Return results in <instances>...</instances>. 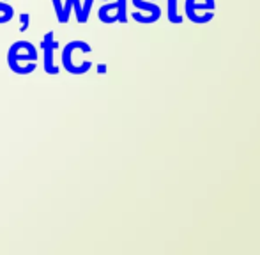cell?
<instances>
[{
  "label": "cell",
  "mask_w": 260,
  "mask_h": 255,
  "mask_svg": "<svg viewBox=\"0 0 260 255\" xmlns=\"http://www.w3.org/2000/svg\"><path fill=\"white\" fill-rule=\"evenodd\" d=\"M9 69L16 75H30L38 66V50L28 41H16L7 52Z\"/></svg>",
  "instance_id": "1"
},
{
  "label": "cell",
  "mask_w": 260,
  "mask_h": 255,
  "mask_svg": "<svg viewBox=\"0 0 260 255\" xmlns=\"http://www.w3.org/2000/svg\"><path fill=\"white\" fill-rule=\"evenodd\" d=\"M53 7H55V14H57L58 23H68L69 16H71V9H75L76 13V20L78 23H87L89 21V14L92 11L94 0H85V4H80V0H66V4L62 6L60 0H52Z\"/></svg>",
  "instance_id": "2"
},
{
  "label": "cell",
  "mask_w": 260,
  "mask_h": 255,
  "mask_svg": "<svg viewBox=\"0 0 260 255\" xmlns=\"http://www.w3.org/2000/svg\"><path fill=\"white\" fill-rule=\"evenodd\" d=\"M78 50V52H83V53H90V45H87L85 41H71L68 43V45L64 46V50H62V66H64V69L68 73H71V75H83V73H87L90 68H92V62L90 60H85L83 64H76L75 62V52Z\"/></svg>",
  "instance_id": "3"
},
{
  "label": "cell",
  "mask_w": 260,
  "mask_h": 255,
  "mask_svg": "<svg viewBox=\"0 0 260 255\" xmlns=\"http://www.w3.org/2000/svg\"><path fill=\"white\" fill-rule=\"evenodd\" d=\"M98 18L100 21L110 25L120 21L126 23L127 21V11H126V0H113V2H106L98 11Z\"/></svg>",
  "instance_id": "4"
},
{
  "label": "cell",
  "mask_w": 260,
  "mask_h": 255,
  "mask_svg": "<svg viewBox=\"0 0 260 255\" xmlns=\"http://www.w3.org/2000/svg\"><path fill=\"white\" fill-rule=\"evenodd\" d=\"M58 48V43L55 41L53 32H46L41 41V50L45 52V71L48 75H58V66L53 64V53Z\"/></svg>",
  "instance_id": "5"
},
{
  "label": "cell",
  "mask_w": 260,
  "mask_h": 255,
  "mask_svg": "<svg viewBox=\"0 0 260 255\" xmlns=\"http://www.w3.org/2000/svg\"><path fill=\"white\" fill-rule=\"evenodd\" d=\"M216 2L214 0H186V16L193 21V23H206L200 18L199 11H214Z\"/></svg>",
  "instance_id": "6"
},
{
  "label": "cell",
  "mask_w": 260,
  "mask_h": 255,
  "mask_svg": "<svg viewBox=\"0 0 260 255\" xmlns=\"http://www.w3.org/2000/svg\"><path fill=\"white\" fill-rule=\"evenodd\" d=\"M133 6L137 7L138 11H144L147 13L142 20V23H154L161 18V7L157 6L156 2H149V0H133Z\"/></svg>",
  "instance_id": "7"
},
{
  "label": "cell",
  "mask_w": 260,
  "mask_h": 255,
  "mask_svg": "<svg viewBox=\"0 0 260 255\" xmlns=\"http://www.w3.org/2000/svg\"><path fill=\"white\" fill-rule=\"evenodd\" d=\"M168 2V7H167V14H168V21L174 25H181L182 23V16L179 14V9H177V4L179 0H167Z\"/></svg>",
  "instance_id": "8"
},
{
  "label": "cell",
  "mask_w": 260,
  "mask_h": 255,
  "mask_svg": "<svg viewBox=\"0 0 260 255\" xmlns=\"http://www.w3.org/2000/svg\"><path fill=\"white\" fill-rule=\"evenodd\" d=\"M14 16V9L11 4L7 2H0V23H9Z\"/></svg>",
  "instance_id": "9"
},
{
  "label": "cell",
  "mask_w": 260,
  "mask_h": 255,
  "mask_svg": "<svg viewBox=\"0 0 260 255\" xmlns=\"http://www.w3.org/2000/svg\"><path fill=\"white\" fill-rule=\"evenodd\" d=\"M20 32H25L28 28V25H30V16H28V13H21L20 14Z\"/></svg>",
  "instance_id": "10"
},
{
  "label": "cell",
  "mask_w": 260,
  "mask_h": 255,
  "mask_svg": "<svg viewBox=\"0 0 260 255\" xmlns=\"http://www.w3.org/2000/svg\"><path fill=\"white\" fill-rule=\"evenodd\" d=\"M98 71H100V73H105V66H101V64H100V68H98Z\"/></svg>",
  "instance_id": "11"
}]
</instances>
